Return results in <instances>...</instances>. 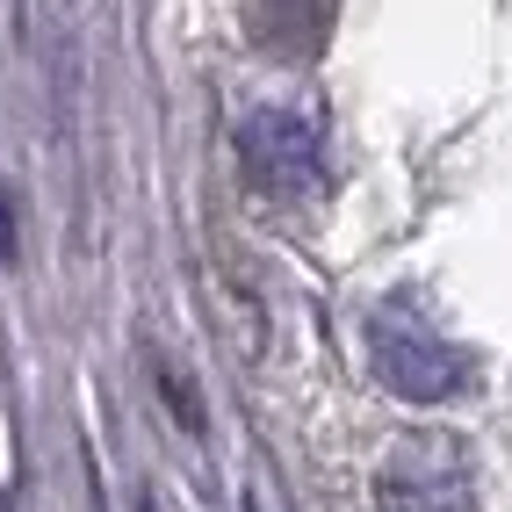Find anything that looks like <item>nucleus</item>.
Masks as SVG:
<instances>
[{
    "mask_svg": "<svg viewBox=\"0 0 512 512\" xmlns=\"http://www.w3.org/2000/svg\"><path fill=\"white\" fill-rule=\"evenodd\" d=\"M368 361H375L390 397H412V404L462 397L469 375H476L455 339H440L419 311H404V303H383V311L368 318Z\"/></svg>",
    "mask_w": 512,
    "mask_h": 512,
    "instance_id": "nucleus-1",
    "label": "nucleus"
},
{
    "mask_svg": "<svg viewBox=\"0 0 512 512\" xmlns=\"http://www.w3.org/2000/svg\"><path fill=\"white\" fill-rule=\"evenodd\" d=\"M238 152H246V174L282 202L311 195L325 181V130L303 101H282V94L253 101V109L238 116Z\"/></svg>",
    "mask_w": 512,
    "mask_h": 512,
    "instance_id": "nucleus-2",
    "label": "nucleus"
},
{
    "mask_svg": "<svg viewBox=\"0 0 512 512\" xmlns=\"http://www.w3.org/2000/svg\"><path fill=\"white\" fill-rule=\"evenodd\" d=\"M390 512H469L476 505V484H469V462L455 440L440 433H419V440H397L383 476H375Z\"/></svg>",
    "mask_w": 512,
    "mask_h": 512,
    "instance_id": "nucleus-3",
    "label": "nucleus"
},
{
    "mask_svg": "<svg viewBox=\"0 0 512 512\" xmlns=\"http://www.w3.org/2000/svg\"><path fill=\"white\" fill-rule=\"evenodd\" d=\"M332 15L339 0H246V37L282 65H311L332 44Z\"/></svg>",
    "mask_w": 512,
    "mask_h": 512,
    "instance_id": "nucleus-4",
    "label": "nucleus"
},
{
    "mask_svg": "<svg viewBox=\"0 0 512 512\" xmlns=\"http://www.w3.org/2000/svg\"><path fill=\"white\" fill-rule=\"evenodd\" d=\"M0 512H8V498H0Z\"/></svg>",
    "mask_w": 512,
    "mask_h": 512,
    "instance_id": "nucleus-5",
    "label": "nucleus"
}]
</instances>
